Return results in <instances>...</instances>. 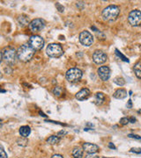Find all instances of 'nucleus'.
I'll return each instance as SVG.
<instances>
[{
	"mask_svg": "<svg viewBox=\"0 0 141 158\" xmlns=\"http://www.w3.org/2000/svg\"><path fill=\"white\" fill-rule=\"evenodd\" d=\"M109 149H115V145H114L113 143H111V142H110V143L109 144Z\"/></svg>",
	"mask_w": 141,
	"mask_h": 158,
	"instance_id": "33",
	"label": "nucleus"
},
{
	"mask_svg": "<svg viewBox=\"0 0 141 158\" xmlns=\"http://www.w3.org/2000/svg\"><path fill=\"white\" fill-rule=\"evenodd\" d=\"M3 58L5 60V62L9 64H14L16 63V60L18 58L17 52L13 48H5L3 52Z\"/></svg>",
	"mask_w": 141,
	"mask_h": 158,
	"instance_id": "5",
	"label": "nucleus"
},
{
	"mask_svg": "<svg viewBox=\"0 0 141 158\" xmlns=\"http://www.w3.org/2000/svg\"><path fill=\"white\" fill-rule=\"evenodd\" d=\"M45 27V22L42 19H33L28 25L29 29L33 33H39Z\"/></svg>",
	"mask_w": 141,
	"mask_h": 158,
	"instance_id": "8",
	"label": "nucleus"
},
{
	"mask_svg": "<svg viewBox=\"0 0 141 158\" xmlns=\"http://www.w3.org/2000/svg\"><path fill=\"white\" fill-rule=\"evenodd\" d=\"M56 7H57V9L59 10V11H61V13H62V11H64V8L59 3H56Z\"/></svg>",
	"mask_w": 141,
	"mask_h": 158,
	"instance_id": "27",
	"label": "nucleus"
},
{
	"mask_svg": "<svg viewBox=\"0 0 141 158\" xmlns=\"http://www.w3.org/2000/svg\"><path fill=\"white\" fill-rule=\"evenodd\" d=\"M128 21L132 27H138L141 25V11H132L128 16Z\"/></svg>",
	"mask_w": 141,
	"mask_h": 158,
	"instance_id": "6",
	"label": "nucleus"
},
{
	"mask_svg": "<svg viewBox=\"0 0 141 158\" xmlns=\"http://www.w3.org/2000/svg\"><path fill=\"white\" fill-rule=\"evenodd\" d=\"M127 96V91L124 89H119L115 91V93L113 94V97L115 99H124L125 97Z\"/></svg>",
	"mask_w": 141,
	"mask_h": 158,
	"instance_id": "14",
	"label": "nucleus"
},
{
	"mask_svg": "<svg viewBox=\"0 0 141 158\" xmlns=\"http://www.w3.org/2000/svg\"><path fill=\"white\" fill-rule=\"evenodd\" d=\"M52 91H53L54 95H56V96H57V97H59V96H61L62 93H63V88L60 87V86H56V87H54V89H53Z\"/></svg>",
	"mask_w": 141,
	"mask_h": 158,
	"instance_id": "21",
	"label": "nucleus"
},
{
	"mask_svg": "<svg viewBox=\"0 0 141 158\" xmlns=\"http://www.w3.org/2000/svg\"><path fill=\"white\" fill-rule=\"evenodd\" d=\"M134 71L138 78H141V63L138 62L134 66Z\"/></svg>",
	"mask_w": 141,
	"mask_h": 158,
	"instance_id": "19",
	"label": "nucleus"
},
{
	"mask_svg": "<svg viewBox=\"0 0 141 158\" xmlns=\"http://www.w3.org/2000/svg\"><path fill=\"white\" fill-rule=\"evenodd\" d=\"M99 77L102 81H107L110 77V69L108 66H101L98 69Z\"/></svg>",
	"mask_w": 141,
	"mask_h": 158,
	"instance_id": "11",
	"label": "nucleus"
},
{
	"mask_svg": "<svg viewBox=\"0 0 141 158\" xmlns=\"http://www.w3.org/2000/svg\"><path fill=\"white\" fill-rule=\"evenodd\" d=\"M46 53L50 57L52 58H58L63 55L64 51H63V48L59 44H56V43H52L50 44L46 48Z\"/></svg>",
	"mask_w": 141,
	"mask_h": 158,
	"instance_id": "3",
	"label": "nucleus"
},
{
	"mask_svg": "<svg viewBox=\"0 0 141 158\" xmlns=\"http://www.w3.org/2000/svg\"><path fill=\"white\" fill-rule=\"evenodd\" d=\"M2 58H3V54L1 53V51H0V63H1V61H2Z\"/></svg>",
	"mask_w": 141,
	"mask_h": 158,
	"instance_id": "34",
	"label": "nucleus"
},
{
	"mask_svg": "<svg viewBox=\"0 0 141 158\" xmlns=\"http://www.w3.org/2000/svg\"><path fill=\"white\" fill-rule=\"evenodd\" d=\"M115 54H116V55L118 56L119 58H121V59L124 61V62L129 63V59H128L127 57H125V56H124V55H123V54H122V53H121V52L118 50V49H115Z\"/></svg>",
	"mask_w": 141,
	"mask_h": 158,
	"instance_id": "23",
	"label": "nucleus"
},
{
	"mask_svg": "<svg viewBox=\"0 0 141 158\" xmlns=\"http://www.w3.org/2000/svg\"><path fill=\"white\" fill-rule=\"evenodd\" d=\"M51 158H64V157H63V155H59V154H56V155H52Z\"/></svg>",
	"mask_w": 141,
	"mask_h": 158,
	"instance_id": "31",
	"label": "nucleus"
},
{
	"mask_svg": "<svg viewBox=\"0 0 141 158\" xmlns=\"http://www.w3.org/2000/svg\"><path fill=\"white\" fill-rule=\"evenodd\" d=\"M7 154L5 153L4 148H3V146L0 144V158H7Z\"/></svg>",
	"mask_w": 141,
	"mask_h": 158,
	"instance_id": "24",
	"label": "nucleus"
},
{
	"mask_svg": "<svg viewBox=\"0 0 141 158\" xmlns=\"http://www.w3.org/2000/svg\"><path fill=\"white\" fill-rule=\"evenodd\" d=\"M103 158H111V157H103Z\"/></svg>",
	"mask_w": 141,
	"mask_h": 158,
	"instance_id": "38",
	"label": "nucleus"
},
{
	"mask_svg": "<svg viewBox=\"0 0 141 158\" xmlns=\"http://www.w3.org/2000/svg\"><path fill=\"white\" fill-rule=\"evenodd\" d=\"M89 96H90V91H89L88 89H87V88H84V89L80 90V91L75 95L76 99H77L78 100H80V101L85 100V99H87L89 98Z\"/></svg>",
	"mask_w": 141,
	"mask_h": 158,
	"instance_id": "13",
	"label": "nucleus"
},
{
	"mask_svg": "<svg viewBox=\"0 0 141 158\" xmlns=\"http://www.w3.org/2000/svg\"><path fill=\"white\" fill-rule=\"evenodd\" d=\"M2 122V119H0V123H1Z\"/></svg>",
	"mask_w": 141,
	"mask_h": 158,
	"instance_id": "39",
	"label": "nucleus"
},
{
	"mask_svg": "<svg viewBox=\"0 0 141 158\" xmlns=\"http://www.w3.org/2000/svg\"><path fill=\"white\" fill-rule=\"evenodd\" d=\"M31 133V128L28 126H23L19 128V133L22 137H28Z\"/></svg>",
	"mask_w": 141,
	"mask_h": 158,
	"instance_id": "15",
	"label": "nucleus"
},
{
	"mask_svg": "<svg viewBox=\"0 0 141 158\" xmlns=\"http://www.w3.org/2000/svg\"><path fill=\"white\" fill-rule=\"evenodd\" d=\"M1 77H2V73L0 72V78H1Z\"/></svg>",
	"mask_w": 141,
	"mask_h": 158,
	"instance_id": "36",
	"label": "nucleus"
},
{
	"mask_svg": "<svg viewBox=\"0 0 141 158\" xmlns=\"http://www.w3.org/2000/svg\"><path fill=\"white\" fill-rule=\"evenodd\" d=\"M114 83L115 84H117L118 86H123L125 84V81L123 77H117L114 79Z\"/></svg>",
	"mask_w": 141,
	"mask_h": 158,
	"instance_id": "20",
	"label": "nucleus"
},
{
	"mask_svg": "<svg viewBox=\"0 0 141 158\" xmlns=\"http://www.w3.org/2000/svg\"><path fill=\"white\" fill-rule=\"evenodd\" d=\"M82 75H83V73H82V71L79 69L73 68L67 70L65 77L67 81H69L70 83H77L81 79Z\"/></svg>",
	"mask_w": 141,
	"mask_h": 158,
	"instance_id": "4",
	"label": "nucleus"
},
{
	"mask_svg": "<svg viewBox=\"0 0 141 158\" xmlns=\"http://www.w3.org/2000/svg\"><path fill=\"white\" fill-rule=\"evenodd\" d=\"M132 100L130 99L128 101V104H127V107L128 108H132Z\"/></svg>",
	"mask_w": 141,
	"mask_h": 158,
	"instance_id": "32",
	"label": "nucleus"
},
{
	"mask_svg": "<svg viewBox=\"0 0 141 158\" xmlns=\"http://www.w3.org/2000/svg\"><path fill=\"white\" fill-rule=\"evenodd\" d=\"M17 142L19 146H22V147H25V146H27L28 144V140L27 138L25 137H21L20 139H18L17 140Z\"/></svg>",
	"mask_w": 141,
	"mask_h": 158,
	"instance_id": "22",
	"label": "nucleus"
},
{
	"mask_svg": "<svg viewBox=\"0 0 141 158\" xmlns=\"http://www.w3.org/2000/svg\"><path fill=\"white\" fill-rule=\"evenodd\" d=\"M119 13H120V8L117 5H109L105 9H103L102 17L105 20L112 21V20H115L117 18V16L119 15Z\"/></svg>",
	"mask_w": 141,
	"mask_h": 158,
	"instance_id": "2",
	"label": "nucleus"
},
{
	"mask_svg": "<svg viewBox=\"0 0 141 158\" xmlns=\"http://www.w3.org/2000/svg\"><path fill=\"white\" fill-rule=\"evenodd\" d=\"M130 152L135 153V154H141V149H139V148H132V149H131Z\"/></svg>",
	"mask_w": 141,
	"mask_h": 158,
	"instance_id": "26",
	"label": "nucleus"
},
{
	"mask_svg": "<svg viewBox=\"0 0 141 158\" xmlns=\"http://www.w3.org/2000/svg\"><path fill=\"white\" fill-rule=\"evenodd\" d=\"M129 122H130V123H135L136 122V119L134 117L129 118Z\"/></svg>",
	"mask_w": 141,
	"mask_h": 158,
	"instance_id": "30",
	"label": "nucleus"
},
{
	"mask_svg": "<svg viewBox=\"0 0 141 158\" xmlns=\"http://www.w3.org/2000/svg\"><path fill=\"white\" fill-rule=\"evenodd\" d=\"M66 132H59L58 133V135H65Z\"/></svg>",
	"mask_w": 141,
	"mask_h": 158,
	"instance_id": "35",
	"label": "nucleus"
},
{
	"mask_svg": "<svg viewBox=\"0 0 141 158\" xmlns=\"http://www.w3.org/2000/svg\"><path fill=\"white\" fill-rule=\"evenodd\" d=\"M34 50L28 44H24L21 47H19L17 51V55L19 60L24 63H27L28 61H30L34 56Z\"/></svg>",
	"mask_w": 141,
	"mask_h": 158,
	"instance_id": "1",
	"label": "nucleus"
},
{
	"mask_svg": "<svg viewBox=\"0 0 141 158\" xmlns=\"http://www.w3.org/2000/svg\"><path fill=\"white\" fill-rule=\"evenodd\" d=\"M120 123L122 124V125H127V124H129L130 122H129V118H122L121 119H120Z\"/></svg>",
	"mask_w": 141,
	"mask_h": 158,
	"instance_id": "25",
	"label": "nucleus"
},
{
	"mask_svg": "<svg viewBox=\"0 0 141 158\" xmlns=\"http://www.w3.org/2000/svg\"><path fill=\"white\" fill-rule=\"evenodd\" d=\"M34 50H40L44 45V40L39 35H33L29 39L28 44Z\"/></svg>",
	"mask_w": 141,
	"mask_h": 158,
	"instance_id": "7",
	"label": "nucleus"
},
{
	"mask_svg": "<svg viewBox=\"0 0 141 158\" xmlns=\"http://www.w3.org/2000/svg\"><path fill=\"white\" fill-rule=\"evenodd\" d=\"M60 141V137L58 135H52L47 139V142L50 145H56Z\"/></svg>",
	"mask_w": 141,
	"mask_h": 158,
	"instance_id": "18",
	"label": "nucleus"
},
{
	"mask_svg": "<svg viewBox=\"0 0 141 158\" xmlns=\"http://www.w3.org/2000/svg\"><path fill=\"white\" fill-rule=\"evenodd\" d=\"M73 156L74 158H82L83 157V149L79 147H76L73 150Z\"/></svg>",
	"mask_w": 141,
	"mask_h": 158,
	"instance_id": "17",
	"label": "nucleus"
},
{
	"mask_svg": "<svg viewBox=\"0 0 141 158\" xmlns=\"http://www.w3.org/2000/svg\"><path fill=\"white\" fill-rule=\"evenodd\" d=\"M128 136L130 137V138H134V139H137V140H140V139H141V137H140L139 135H132V133H131V135H129Z\"/></svg>",
	"mask_w": 141,
	"mask_h": 158,
	"instance_id": "28",
	"label": "nucleus"
},
{
	"mask_svg": "<svg viewBox=\"0 0 141 158\" xmlns=\"http://www.w3.org/2000/svg\"><path fill=\"white\" fill-rule=\"evenodd\" d=\"M0 91H2V92H5V91H4V90H0Z\"/></svg>",
	"mask_w": 141,
	"mask_h": 158,
	"instance_id": "37",
	"label": "nucleus"
},
{
	"mask_svg": "<svg viewBox=\"0 0 141 158\" xmlns=\"http://www.w3.org/2000/svg\"><path fill=\"white\" fill-rule=\"evenodd\" d=\"M107 55L101 50H95L93 54V60L96 64H102L107 61Z\"/></svg>",
	"mask_w": 141,
	"mask_h": 158,
	"instance_id": "10",
	"label": "nucleus"
},
{
	"mask_svg": "<svg viewBox=\"0 0 141 158\" xmlns=\"http://www.w3.org/2000/svg\"><path fill=\"white\" fill-rule=\"evenodd\" d=\"M85 158H100L98 155H93V154H92V155H88L87 156H86Z\"/></svg>",
	"mask_w": 141,
	"mask_h": 158,
	"instance_id": "29",
	"label": "nucleus"
},
{
	"mask_svg": "<svg viewBox=\"0 0 141 158\" xmlns=\"http://www.w3.org/2000/svg\"><path fill=\"white\" fill-rule=\"evenodd\" d=\"M105 101V95L102 92H97L95 94V103L98 105H101Z\"/></svg>",
	"mask_w": 141,
	"mask_h": 158,
	"instance_id": "16",
	"label": "nucleus"
},
{
	"mask_svg": "<svg viewBox=\"0 0 141 158\" xmlns=\"http://www.w3.org/2000/svg\"><path fill=\"white\" fill-rule=\"evenodd\" d=\"M79 41L82 45L86 47H89L93 42V37L92 33H90L88 31H83L79 34Z\"/></svg>",
	"mask_w": 141,
	"mask_h": 158,
	"instance_id": "9",
	"label": "nucleus"
},
{
	"mask_svg": "<svg viewBox=\"0 0 141 158\" xmlns=\"http://www.w3.org/2000/svg\"><path fill=\"white\" fill-rule=\"evenodd\" d=\"M83 150L87 153H88L89 155L95 154L99 150V147L97 145L93 144V143H90V142H85L83 144Z\"/></svg>",
	"mask_w": 141,
	"mask_h": 158,
	"instance_id": "12",
	"label": "nucleus"
}]
</instances>
